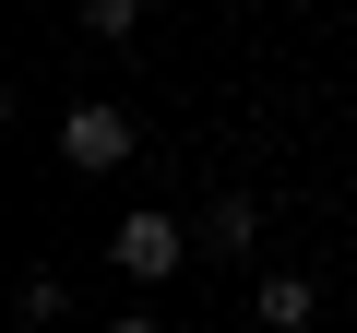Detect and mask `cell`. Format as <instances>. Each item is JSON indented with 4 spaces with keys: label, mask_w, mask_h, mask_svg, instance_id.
I'll list each match as a JSON object with an SVG mask.
<instances>
[{
    "label": "cell",
    "mask_w": 357,
    "mask_h": 333,
    "mask_svg": "<svg viewBox=\"0 0 357 333\" xmlns=\"http://www.w3.org/2000/svg\"><path fill=\"white\" fill-rule=\"evenodd\" d=\"M107 262H119L131 286H167L178 262H191V226H178V215H119V238H107Z\"/></svg>",
    "instance_id": "obj_1"
},
{
    "label": "cell",
    "mask_w": 357,
    "mask_h": 333,
    "mask_svg": "<svg viewBox=\"0 0 357 333\" xmlns=\"http://www.w3.org/2000/svg\"><path fill=\"white\" fill-rule=\"evenodd\" d=\"M60 155H72V179L131 166V107H72V119H60Z\"/></svg>",
    "instance_id": "obj_2"
},
{
    "label": "cell",
    "mask_w": 357,
    "mask_h": 333,
    "mask_svg": "<svg viewBox=\"0 0 357 333\" xmlns=\"http://www.w3.org/2000/svg\"><path fill=\"white\" fill-rule=\"evenodd\" d=\"M250 309H262V333H310V309H321V297H310V274H262V297H250Z\"/></svg>",
    "instance_id": "obj_3"
},
{
    "label": "cell",
    "mask_w": 357,
    "mask_h": 333,
    "mask_svg": "<svg viewBox=\"0 0 357 333\" xmlns=\"http://www.w3.org/2000/svg\"><path fill=\"white\" fill-rule=\"evenodd\" d=\"M203 238H215V250H250V238H262V215H250V191H227V203L203 215Z\"/></svg>",
    "instance_id": "obj_4"
},
{
    "label": "cell",
    "mask_w": 357,
    "mask_h": 333,
    "mask_svg": "<svg viewBox=\"0 0 357 333\" xmlns=\"http://www.w3.org/2000/svg\"><path fill=\"white\" fill-rule=\"evenodd\" d=\"M84 24H96V36H107V48H119V36H131V24H143V0H84Z\"/></svg>",
    "instance_id": "obj_5"
},
{
    "label": "cell",
    "mask_w": 357,
    "mask_h": 333,
    "mask_svg": "<svg viewBox=\"0 0 357 333\" xmlns=\"http://www.w3.org/2000/svg\"><path fill=\"white\" fill-rule=\"evenodd\" d=\"M107 333H167V321H143V309H131V321H107Z\"/></svg>",
    "instance_id": "obj_6"
}]
</instances>
